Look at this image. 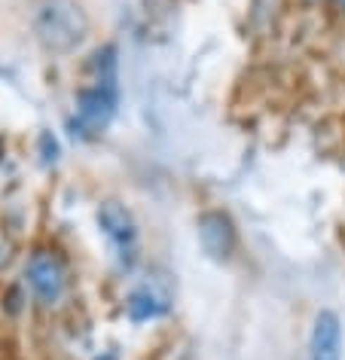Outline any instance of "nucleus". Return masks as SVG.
<instances>
[{"label":"nucleus","instance_id":"nucleus-1","mask_svg":"<svg viewBox=\"0 0 345 360\" xmlns=\"http://www.w3.org/2000/svg\"><path fill=\"white\" fill-rule=\"evenodd\" d=\"M116 104H120V92H116V49L104 46L92 56L89 83L77 95L74 129H80L83 138L104 134L116 116Z\"/></svg>","mask_w":345,"mask_h":360},{"label":"nucleus","instance_id":"nucleus-2","mask_svg":"<svg viewBox=\"0 0 345 360\" xmlns=\"http://www.w3.org/2000/svg\"><path fill=\"white\" fill-rule=\"evenodd\" d=\"M34 31L52 52H70L83 43L89 19L77 0H40L34 10Z\"/></svg>","mask_w":345,"mask_h":360},{"label":"nucleus","instance_id":"nucleus-3","mask_svg":"<svg viewBox=\"0 0 345 360\" xmlns=\"http://www.w3.org/2000/svg\"><path fill=\"white\" fill-rule=\"evenodd\" d=\"M98 226H101L104 238L111 241L113 254L120 257V263L129 269L138 259V223H134L132 211L120 202H104L98 208Z\"/></svg>","mask_w":345,"mask_h":360},{"label":"nucleus","instance_id":"nucleus-4","mask_svg":"<svg viewBox=\"0 0 345 360\" xmlns=\"http://www.w3.org/2000/svg\"><path fill=\"white\" fill-rule=\"evenodd\" d=\"M25 281H28L31 293L37 296L43 305H56L61 296H65L68 275H65L61 259L52 254V250H37V254L28 259V266H25Z\"/></svg>","mask_w":345,"mask_h":360},{"label":"nucleus","instance_id":"nucleus-5","mask_svg":"<svg viewBox=\"0 0 345 360\" xmlns=\"http://www.w3.org/2000/svg\"><path fill=\"white\" fill-rule=\"evenodd\" d=\"M196 236L199 245L211 259L223 263V259L232 257L235 250V223L230 220V214L223 211H205L202 217L196 220Z\"/></svg>","mask_w":345,"mask_h":360},{"label":"nucleus","instance_id":"nucleus-6","mask_svg":"<svg viewBox=\"0 0 345 360\" xmlns=\"http://www.w3.org/2000/svg\"><path fill=\"white\" fill-rule=\"evenodd\" d=\"M308 360H342V323L336 311H318L308 336Z\"/></svg>","mask_w":345,"mask_h":360},{"label":"nucleus","instance_id":"nucleus-7","mask_svg":"<svg viewBox=\"0 0 345 360\" xmlns=\"http://www.w3.org/2000/svg\"><path fill=\"white\" fill-rule=\"evenodd\" d=\"M168 309L165 296H159L153 287H134V290L129 293V300H125V311H129V318L134 323H147V321H156L162 318Z\"/></svg>","mask_w":345,"mask_h":360},{"label":"nucleus","instance_id":"nucleus-8","mask_svg":"<svg viewBox=\"0 0 345 360\" xmlns=\"http://www.w3.org/2000/svg\"><path fill=\"white\" fill-rule=\"evenodd\" d=\"M339 4H342V6H345V0H339Z\"/></svg>","mask_w":345,"mask_h":360}]
</instances>
